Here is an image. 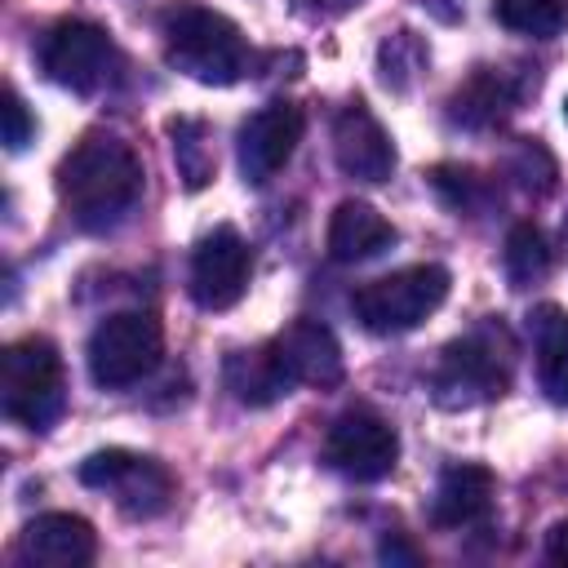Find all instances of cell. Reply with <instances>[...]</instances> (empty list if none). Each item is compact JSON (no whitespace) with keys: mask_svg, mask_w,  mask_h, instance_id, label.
Here are the masks:
<instances>
[{"mask_svg":"<svg viewBox=\"0 0 568 568\" xmlns=\"http://www.w3.org/2000/svg\"><path fill=\"white\" fill-rule=\"evenodd\" d=\"M98 555V532L89 519L71 510H49L36 515L18 532V559L31 568H80Z\"/></svg>","mask_w":568,"mask_h":568,"instance_id":"14","label":"cell"},{"mask_svg":"<svg viewBox=\"0 0 568 568\" xmlns=\"http://www.w3.org/2000/svg\"><path fill=\"white\" fill-rule=\"evenodd\" d=\"M493 470L479 466V462H457L439 475L435 484V497H430V519L439 528H466V524H479L493 506Z\"/></svg>","mask_w":568,"mask_h":568,"instance_id":"15","label":"cell"},{"mask_svg":"<svg viewBox=\"0 0 568 568\" xmlns=\"http://www.w3.org/2000/svg\"><path fill=\"white\" fill-rule=\"evenodd\" d=\"M169 138H173V160H178L182 182L191 191L209 186V178L217 169V155H213V142H209V124L191 120V115H178V120H169Z\"/></svg>","mask_w":568,"mask_h":568,"instance_id":"21","label":"cell"},{"mask_svg":"<svg viewBox=\"0 0 568 568\" xmlns=\"http://www.w3.org/2000/svg\"><path fill=\"white\" fill-rule=\"evenodd\" d=\"M493 13L506 31L550 40L568 27V0H493Z\"/></svg>","mask_w":568,"mask_h":568,"instance_id":"22","label":"cell"},{"mask_svg":"<svg viewBox=\"0 0 568 568\" xmlns=\"http://www.w3.org/2000/svg\"><path fill=\"white\" fill-rule=\"evenodd\" d=\"M382 559H390V564H417L422 555H417V550H413V546H408L399 532H390V537L382 541Z\"/></svg>","mask_w":568,"mask_h":568,"instance_id":"29","label":"cell"},{"mask_svg":"<svg viewBox=\"0 0 568 568\" xmlns=\"http://www.w3.org/2000/svg\"><path fill=\"white\" fill-rule=\"evenodd\" d=\"M333 160L355 182H386L395 173V142L359 98L333 120Z\"/></svg>","mask_w":568,"mask_h":568,"instance_id":"12","label":"cell"},{"mask_svg":"<svg viewBox=\"0 0 568 568\" xmlns=\"http://www.w3.org/2000/svg\"><path fill=\"white\" fill-rule=\"evenodd\" d=\"M506 173H510L524 191H532V195H550V191L559 186V164H555V155H550L537 138H519V142L510 146Z\"/></svg>","mask_w":568,"mask_h":568,"instance_id":"24","label":"cell"},{"mask_svg":"<svg viewBox=\"0 0 568 568\" xmlns=\"http://www.w3.org/2000/svg\"><path fill=\"white\" fill-rule=\"evenodd\" d=\"M0 404L4 417H13L27 430H44L58 422L67 404V382H62V355L49 337H22L4 351Z\"/></svg>","mask_w":568,"mask_h":568,"instance_id":"5","label":"cell"},{"mask_svg":"<svg viewBox=\"0 0 568 568\" xmlns=\"http://www.w3.org/2000/svg\"><path fill=\"white\" fill-rule=\"evenodd\" d=\"M430 186L439 191V200L457 213H475L484 200H488V182L475 173V169H462V164H439L430 169Z\"/></svg>","mask_w":568,"mask_h":568,"instance_id":"25","label":"cell"},{"mask_svg":"<svg viewBox=\"0 0 568 568\" xmlns=\"http://www.w3.org/2000/svg\"><path fill=\"white\" fill-rule=\"evenodd\" d=\"M164 58L182 75L200 84H217V89L235 84L253 67L244 31L226 13L204 9V4H178L164 18Z\"/></svg>","mask_w":568,"mask_h":568,"instance_id":"2","label":"cell"},{"mask_svg":"<svg viewBox=\"0 0 568 568\" xmlns=\"http://www.w3.org/2000/svg\"><path fill=\"white\" fill-rule=\"evenodd\" d=\"M426 62H430V53H426V44H422L413 31H395V36H386L382 49H377L382 84L395 89V93H408L413 80L426 71Z\"/></svg>","mask_w":568,"mask_h":568,"instance_id":"23","label":"cell"},{"mask_svg":"<svg viewBox=\"0 0 568 568\" xmlns=\"http://www.w3.org/2000/svg\"><path fill=\"white\" fill-rule=\"evenodd\" d=\"M226 390L248 408H266V404L284 399L293 390V382L284 377V368L275 364L271 342H266V346H253V351H235L226 359Z\"/></svg>","mask_w":568,"mask_h":568,"instance_id":"19","label":"cell"},{"mask_svg":"<svg viewBox=\"0 0 568 568\" xmlns=\"http://www.w3.org/2000/svg\"><path fill=\"white\" fill-rule=\"evenodd\" d=\"M506 382H510V337L501 324H484L444 346L430 373V395L439 408H475L497 399Z\"/></svg>","mask_w":568,"mask_h":568,"instance_id":"3","label":"cell"},{"mask_svg":"<svg viewBox=\"0 0 568 568\" xmlns=\"http://www.w3.org/2000/svg\"><path fill=\"white\" fill-rule=\"evenodd\" d=\"M271 355L284 368L293 386H337L342 382V346L328 324L320 320H293L284 333L271 337Z\"/></svg>","mask_w":568,"mask_h":568,"instance_id":"13","label":"cell"},{"mask_svg":"<svg viewBox=\"0 0 568 568\" xmlns=\"http://www.w3.org/2000/svg\"><path fill=\"white\" fill-rule=\"evenodd\" d=\"M253 275V248L235 226H213L191 253V297L204 311H231Z\"/></svg>","mask_w":568,"mask_h":568,"instance_id":"10","label":"cell"},{"mask_svg":"<svg viewBox=\"0 0 568 568\" xmlns=\"http://www.w3.org/2000/svg\"><path fill=\"white\" fill-rule=\"evenodd\" d=\"M80 484L106 493L115 501V510L129 515V519L164 515L169 501H173V488H178L169 466H160L155 457H142V453H129V448L89 453L80 462Z\"/></svg>","mask_w":568,"mask_h":568,"instance_id":"7","label":"cell"},{"mask_svg":"<svg viewBox=\"0 0 568 568\" xmlns=\"http://www.w3.org/2000/svg\"><path fill=\"white\" fill-rule=\"evenodd\" d=\"M115 62H120V53H115L111 36L98 22H84V18L58 22L40 44L44 75L53 84L71 89V93H98L115 75Z\"/></svg>","mask_w":568,"mask_h":568,"instance_id":"8","label":"cell"},{"mask_svg":"<svg viewBox=\"0 0 568 568\" xmlns=\"http://www.w3.org/2000/svg\"><path fill=\"white\" fill-rule=\"evenodd\" d=\"M532 346H537V377L541 390L568 408V311L564 306H537L528 315Z\"/></svg>","mask_w":568,"mask_h":568,"instance_id":"18","label":"cell"},{"mask_svg":"<svg viewBox=\"0 0 568 568\" xmlns=\"http://www.w3.org/2000/svg\"><path fill=\"white\" fill-rule=\"evenodd\" d=\"M58 200L80 231L120 226L142 200V160L115 133H84L58 164Z\"/></svg>","mask_w":568,"mask_h":568,"instance_id":"1","label":"cell"},{"mask_svg":"<svg viewBox=\"0 0 568 568\" xmlns=\"http://www.w3.org/2000/svg\"><path fill=\"white\" fill-rule=\"evenodd\" d=\"M395 244V226L364 200H342L328 217V257L333 262H368Z\"/></svg>","mask_w":568,"mask_h":568,"instance_id":"17","label":"cell"},{"mask_svg":"<svg viewBox=\"0 0 568 568\" xmlns=\"http://www.w3.org/2000/svg\"><path fill=\"white\" fill-rule=\"evenodd\" d=\"M324 462L359 484L386 479L399 462V435L373 408H346L324 435Z\"/></svg>","mask_w":568,"mask_h":568,"instance_id":"9","label":"cell"},{"mask_svg":"<svg viewBox=\"0 0 568 568\" xmlns=\"http://www.w3.org/2000/svg\"><path fill=\"white\" fill-rule=\"evenodd\" d=\"M501 266H506V280L515 288H528L537 280H546L550 271V240L537 222H515L510 235H506V248H501Z\"/></svg>","mask_w":568,"mask_h":568,"instance_id":"20","label":"cell"},{"mask_svg":"<svg viewBox=\"0 0 568 568\" xmlns=\"http://www.w3.org/2000/svg\"><path fill=\"white\" fill-rule=\"evenodd\" d=\"M448 271L435 266V262H422V266H404V271H390L382 280H368L351 293V311L355 320L377 333V337H395V333H408L417 328L422 320H430L444 297H448Z\"/></svg>","mask_w":568,"mask_h":568,"instance_id":"4","label":"cell"},{"mask_svg":"<svg viewBox=\"0 0 568 568\" xmlns=\"http://www.w3.org/2000/svg\"><path fill=\"white\" fill-rule=\"evenodd\" d=\"M302 111L293 106V102H266V106H257L244 124H240V142H235V151H240V173H244V182L248 186H266L288 160H293V151H297V142H302Z\"/></svg>","mask_w":568,"mask_h":568,"instance_id":"11","label":"cell"},{"mask_svg":"<svg viewBox=\"0 0 568 568\" xmlns=\"http://www.w3.org/2000/svg\"><path fill=\"white\" fill-rule=\"evenodd\" d=\"M359 0H293V9L302 13V18H311V22H328V18H342V13H351Z\"/></svg>","mask_w":568,"mask_h":568,"instance_id":"27","label":"cell"},{"mask_svg":"<svg viewBox=\"0 0 568 568\" xmlns=\"http://www.w3.org/2000/svg\"><path fill=\"white\" fill-rule=\"evenodd\" d=\"M564 120H568V98H564Z\"/></svg>","mask_w":568,"mask_h":568,"instance_id":"30","label":"cell"},{"mask_svg":"<svg viewBox=\"0 0 568 568\" xmlns=\"http://www.w3.org/2000/svg\"><path fill=\"white\" fill-rule=\"evenodd\" d=\"M546 559L559 564V568H568V519L550 524V532H546Z\"/></svg>","mask_w":568,"mask_h":568,"instance_id":"28","label":"cell"},{"mask_svg":"<svg viewBox=\"0 0 568 568\" xmlns=\"http://www.w3.org/2000/svg\"><path fill=\"white\" fill-rule=\"evenodd\" d=\"M164 355V328L151 311H115L89 333V373L102 390L142 382Z\"/></svg>","mask_w":568,"mask_h":568,"instance_id":"6","label":"cell"},{"mask_svg":"<svg viewBox=\"0 0 568 568\" xmlns=\"http://www.w3.org/2000/svg\"><path fill=\"white\" fill-rule=\"evenodd\" d=\"M524 89L528 84H519L501 67H475V75L448 98V115H453V124L488 129V124H497V120H506L515 111V102L524 98Z\"/></svg>","mask_w":568,"mask_h":568,"instance_id":"16","label":"cell"},{"mask_svg":"<svg viewBox=\"0 0 568 568\" xmlns=\"http://www.w3.org/2000/svg\"><path fill=\"white\" fill-rule=\"evenodd\" d=\"M31 138H36V120H31L27 102L18 98V89H4V146L22 151Z\"/></svg>","mask_w":568,"mask_h":568,"instance_id":"26","label":"cell"}]
</instances>
